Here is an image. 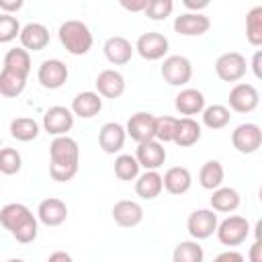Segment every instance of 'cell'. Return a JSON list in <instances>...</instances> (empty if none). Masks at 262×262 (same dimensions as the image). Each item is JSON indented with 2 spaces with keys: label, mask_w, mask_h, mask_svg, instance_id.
Instances as JSON below:
<instances>
[{
  "label": "cell",
  "mask_w": 262,
  "mask_h": 262,
  "mask_svg": "<svg viewBox=\"0 0 262 262\" xmlns=\"http://www.w3.org/2000/svg\"><path fill=\"white\" fill-rule=\"evenodd\" d=\"M182 4L190 10V12H201L203 8H207L211 4V0H182Z\"/></svg>",
  "instance_id": "obj_43"
},
{
  "label": "cell",
  "mask_w": 262,
  "mask_h": 262,
  "mask_svg": "<svg viewBox=\"0 0 262 262\" xmlns=\"http://www.w3.org/2000/svg\"><path fill=\"white\" fill-rule=\"evenodd\" d=\"M20 35V23L14 14H0V43H10Z\"/></svg>",
  "instance_id": "obj_39"
},
{
  "label": "cell",
  "mask_w": 262,
  "mask_h": 262,
  "mask_svg": "<svg viewBox=\"0 0 262 262\" xmlns=\"http://www.w3.org/2000/svg\"><path fill=\"white\" fill-rule=\"evenodd\" d=\"M135 158H137V162H139L141 168H145V170H158L166 162V147L158 139L141 141V143H137Z\"/></svg>",
  "instance_id": "obj_13"
},
{
  "label": "cell",
  "mask_w": 262,
  "mask_h": 262,
  "mask_svg": "<svg viewBox=\"0 0 262 262\" xmlns=\"http://www.w3.org/2000/svg\"><path fill=\"white\" fill-rule=\"evenodd\" d=\"M102 51H104V57H106L113 66H125L127 61H131L135 47L131 45L129 39H125V37H121V35H115V37H108V39L104 41Z\"/></svg>",
  "instance_id": "obj_17"
},
{
  "label": "cell",
  "mask_w": 262,
  "mask_h": 262,
  "mask_svg": "<svg viewBox=\"0 0 262 262\" xmlns=\"http://www.w3.org/2000/svg\"><path fill=\"white\" fill-rule=\"evenodd\" d=\"M162 190H164V182H162V174L158 170H145L143 174H137V178H135L137 196L151 201V199L160 196Z\"/></svg>",
  "instance_id": "obj_25"
},
{
  "label": "cell",
  "mask_w": 262,
  "mask_h": 262,
  "mask_svg": "<svg viewBox=\"0 0 262 262\" xmlns=\"http://www.w3.org/2000/svg\"><path fill=\"white\" fill-rule=\"evenodd\" d=\"M217 223H219V219L213 209H196L188 215L186 229L192 239H207L215 233Z\"/></svg>",
  "instance_id": "obj_7"
},
{
  "label": "cell",
  "mask_w": 262,
  "mask_h": 262,
  "mask_svg": "<svg viewBox=\"0 0 262 262\" xmlns=\"http://www.w3.org/2000/svg\"><path fill=\"white\" fill-rule=\"evenodd\" d=\"M119 4L129 12H143L145 0H119Z\"/></svg>",
  "instance_id": "obj_42"
},
{
  "label": "cell",
  "mask_w": 262,
  "mask_h": 262,
  "mask_svg": "<svg viewBox=\"0 0 262 262\" xmlns=\"http://www.w3.org/2000/svg\"><path fill=\"white\" fill-rule=\"evenodd\" d=\"M174 10V0H145L143 12L151 20H166Z\"/></svg>",
  "instance_id": "obj_38"
},
{
  "label": "cell",
  "mask_w": 262,
  "mask_h": 262,
  "mask_svg": "<svg viewBox=\"0 0 262 262\" xmlns=\"http://www.w3.org/2000/svg\"><path fill=\"white\" fill-rule=\"evenodd\" d=\"M49 174L55 182H68L78 174L80 168V147L76 139L68 135H57L49 145Z\"/></svg>",
  "instance_id": "obj_1"
},
{
  "label": "cell",
  "mask_w": 262,
  "mask_h": 262,
  "mask_svg": "<svg viewBox=\"0 0 262 262\" xmlns=\"http://www.w3.org/2000/svg\"><path fill=\"white\" fill-rule=\"evenodd\" d=\"M10 135L16 141H33L39 135V123L29 117H16L10 121Z\"/></svg>",
  "instance_id": "obj_32"
},
{
  "label": "cell",
  "mask_w": 262,
  "mask_h": 262,
  "mask_svg": "<svg viewBox=\"0 0 262 262\" xmlns=\"http://www.w3.org/2000/svg\"><path fill=\"white\" fill-rule=\"evenodd\" d=\"M209 29H211V20L201 12H184L174 18V31L182 37H199L205 35Z\"/></svg>",
  "instance_id": "obj_14"
},
{
  "label": "cell",
  "mask_w": 262,
  "mask_h": 262,
  "mask_svg": "<svg viewBox=\"0 0 262 262\" xmlns=\"http://www.w3.org/2000/svg\"><path fill=\"white\" fill-rule=\"evenodd\" d=\"M176 117H170V115H162V117H156V123H154V139H158L160 143H168L174 139V131H176Z\"/></svg>",
  "instance_id": "obj_36"
},
{
  "label": "cell",
  "mask_w": 262,
  "mask_h": 262,
  "mask_svg": "<svg viewBox=\"0 0 262 262\" xmlns=\"http://www.w3.org/2000/svg\"><path fill=\"white\" fill-rule=\"evenodd\" d=\"M260 59H262V51H256V53H254V59H252V70H254V76H256V78H262Z\"/></svg>",
  "instance_id": "obj_44"
},
{
  "label": "cell",
  "mask_w": 262,
  "mask_h": 262,
  "mask_svg": "<svg viewBox=\"0 0 262 262\" xmlns=\"http://www.w3.org/2000/svg\"><path fill=\"white\" fill-rule=\"evenodd\" d=\"M57 37H59V43L66 47V51L72 55H86L94 41L88 25L82 20H76V18L61 23Z\"/></svg>",
  "instance_id": "obj_3"
},
{
  "label": "cell",
  "mask_w": 262,
  "mask_h": 262,
  "mask_svg": "<svg viewBox=\"0 0 262 262\" xmlns=\"http://www.w3.org/2000/svg\"><path fill=\"white\" fill-rule=\"evenodd\" d=\"M217 262H244V256L239 252H233V250H227V252H221L217 254L215 258Z\"/></svg>",
  "instance_id": "obj_41"
},
{
  "label": "cell",
  "mask_w": 262,
  "mask_h": 262,
  "mask_svg": "<svg viewBox=\"0 0 262 262\" xmlns=\"http://www.w3.org/2000/svg\"><path fill=\"white\" fill-rule=\"evenodd\" d=\"M168 47H170L168 37L162 35V33H158V31L143 33V35L137 39V43H135V51H137L143 59H147V61H158V59H162V57L168 53Z\"/></svg>",
  "instance_id": "obj_9"
},
{
  "label": "cell",
  "mask_w": 262,
  "mask_h": 262,
  "mask_svg": "<svg viewBox=\"0 0 262 262\" xmlns=\"http://www.w3.org/2000/svg\"><path fill=\"white\" fill-rule=\"evenodd\" d=\"M162 182H164V188L170 194L180 196V194H184V192L190 190V186H192V174L184 166H172L162 176Z\"/></svg>",
  "instance_id": "obj_21"
},
{
  "label": "cell",
  "mask_w": 262,
  "mask_h": 262,
  "mask_svg": "<svg viewBox=\"0 0 262 262\" xmlns=\"http://www.w3.org/2000/svg\"><path fill=\"white\" fill-rule=\"evenodd\" d=\"M18 39L27 51H41L49 45V29L41 23H29L20 27Z\"/></svg>",
  "instance_id": "obj_19"
},
{
  "label": "cell",
  "mask_w": 262,
  "mask_h": 262,
  "mask_svg": "<svg viewBox=\"0 0 262 262\" xmlns=\"http://www.w3.org/2000/svg\"><path fill=\"white\" fill-rule=\"evenodd\" d=\"M246 39L250 45H262V6H254L246 14Z\"/></svg>",
  "instance_id": "obj_33"
},
{
  "label": "cell",
  "mask_w": 262,
  "mask_h": 262,
  "mask_svg": "<svg viewBox=\"0 0 262 262\" xmlns=\"http://www.w3.org/2000/svg\"><path fill=\"white\" fill-rule=\"evenodd\" d=\"M0 225L18 242L31 244L39 233L37 217L23 203H8L0 209Z\"/></svg>",
  "instance_id": "obj_2"
},
{
  "label": "cell",
  "mask_w": 262,
  "mask_h": 262,
  "mask_svg": "<svg viewBox=\"0 0 262 262\" xmlns=\"http://www.w3.org/2000/svg\"><path fill=\"white\" fill-rule=\"evenodd\" d=\"M37 80L47 90H57L68 82V66L61 59H45L39 66Z\"/></svg>",
  "instance_id": "obj_11"
},
{
  "label": "cell",
  "mask_w": 262,
  "mask_h": 262,
  "mask_svg": "<svg viewBox=\"0 0 262 262\" xmlns=\"http://www.w3.org/2000/svg\"><path fill=\"white\" fill-rule=\"evenodd\" d=\"M154 123H156V117L151 113L139 111V113H135V115L129 117V121L125 125V131L137 143L149 141V139H154Z\"/></svg>",
  "instance_id": "obj_16"
},
{
  "label": "cell",
  "mask_w": 262,
  "mask_h": 262,
  "mask_svg": "<svg viewBox=\"0 0 262 262\" xmlns=\"http://www.w3.org/2000/svg\"><path fill=\"white\" fill-rule=\"evenodd\" d=\"M23 4H25V0H0V10H4L8 14H14L23 8Z\"/></svg>",
  "instance_id": "obj_40"
},
{
  "label": "cell",
  "mask_w": 262,
  "mask_h": 262,
  "mask_svg": "<svg viewBox=\"0 0 262 262\" xmlns=\"http://www.w3.org/2000/svg\"><path fill=\"white\" fill-rule=\"evenodd\" d=\"M37 219L47 227H57L68 219V205L61 199L49 196L39 203L37 207Z\"/></svg>",
  "instance_id": "obj_15"
},
{
  "label": "cell",
  "mask_w": 262,
  "mask_h": 262,
  "mask_svg": "<svg viewBox=\"0 0 262 262\" xmlns=\"http://www.w3.org/2000/svg\"><path fill=\"white\" fill-rule=\"evenodd\" d=\"M201 117H203V125H205L207 129H213V131L227 127V125H229V119H231L229 108L223 106V104L205 106V108L201 111Z\"/></svg>",
  "instance_id": "obj_30"
},
{
  "label": "cell",
  "mask_w": 262,
  "mask_h": 262,
  "mask_svg": "<svg viewBox=\"0 0 262 262\" xmlns=\"http://www.w3.org/2000/svg\"><path fill=\"white\" fill-rule=\"evenodd\" d=\"M23 158L14 147H2L0 149V172L6 176H14L20 172Z\"/></svg>",
  "instance_id": "obj_37"
},
{
  "label": "cell",
  "mask_w": 262,
  "mask_h": 262,
  "mask_svg": "<svg viewBox=\"0 0 262 262\" xmlns=\"http://www.w3.org/2000/svg\"><path fill=\"white\" fill-rule=\"evenodd\" d=\"M201 125L192 117H182L176 121V131H174V143L180 147H190L201 139Z\"/></svg>",
  "instance_id": "obj_26"
},
{
  "label": "cell",
  "mask_w": 262,
  "mask_h": 262,
  "mask_svg": "<svg viewBox=\"0 0 262 262\" xmlns=\"http://www.w3.org/2000/svg\"><path fill=\"white\" fill-rule=\"evenodd\" d=\"M162 78L170 86H184L192 78V63L184 55H168L162 63Z\"/></svg>",
  "instance_id": "obj_5"
},
{
  "label": "cell",
  "mask_w": 262,
  "mask_h": 262,
  "mask_svg": "<svg viewBox=\"0 0 262 262\" xmlns=\"http://www.w3.org/2000/svg\"><path fill=\"white\" fill-rule=\"evenodd\" d=\"M27 86V78L20 74H14L6 68H2L0 72V94L6 98H16L18 94H23Z\"/></svg>",
  "instance_id": "obj_31"
},
{
  "label": "cell",
  "mask_w": 262,
  "mask_h": 262,
  "mask_svg": "<svg viewBox=\"0 0 262 262\" xmlns=\"http://www.w3.org/2000/svg\"><path fill=\"white\" fill-rule=\"evenodd\" d=\"M96 90L100 96L104 98H121L123 92H125V78L121 72L117 70H102L98 76H96Z\"/></svg>",
  "instance_id": "obj_20"
},
{
  "label": "cell",
  "mask_w": 262,
  "mask_h": 262,
  "mask_svg": "<svg viewBox=\"0 0 262 262\" xmlns=\"http://www.w3.org/2000/svg\"><path fill=\"white\" fill-rule=\"evenodd\" d=\"M239 192L229 186H217L211 194V209L217 213H233L239 207Z\"/></svg>",
  "instance_id": "obj_27"
},
{
  "label": "cell",
  "mask_w": 262,
  "mask_h": 262,
  "mask_svg": "<svg viewBox=\"0 0 262 262\" xmlns=\"http://www.w3.org/2000/svg\"><path fill=\"white\" fill-rule=\"evenodd\" d=\"M231 143L239 154H256L262 145V129L256 123H242L233 129Z\"/></svg>",
  "instance_id": "obj_8"
},
{
  "label": "cell",
  "mask_w": 262,
  "mask_h": 262,
  "mask_svg": "<svg viewBox=\"0 0 262 262\" xmlns=\"http://www.w3.org/2000/svg\"><path fill=\"white\" fill-rule=\"evenodd\" d=\"M223 178H225V172H223L221 162H217V160L205 162L201 166V170H199V184L203 188H207V190H213V188L221 186Z\"/></svg>",
  "instance_id": "obj_28"
},
{
  "label": "cell",
  "mask_w": 262,
  "mask_h": 262,
  "mask_svg": "<svg viewBox=\"0 0 262 262\" xmlns=\"http://www.w3.org/2000/svg\"><path fill=\"white\" fill-rule=\"evenodd\" d=\"M258 102H260V94L252 84L239 82L229 90V108L235 113H242V115L252 113L256 111Z\"/></svg>",
  "instance_id": "obj_10"
},
{
  "label": "cell",
  "mask_w": 262,
  "mask_h": 262,
  "mask_svg": "<svg viewBox=\"0 0 262 262\" xmlns=\"http://www.w3.org/2000/svg\"><path fill=\"white\" fill-rule=\"evenodd\" d=\"M4 68L14 72V74H20L25 78H29V72H31V55L25 47H14V49H8L6 55H4Z\"/></svg>",
  "instance_id": "obj_29"
},
{
  "label": "cell",
  "mask_w": 262,
  "mask_h": 262,
  "mask_svg": "<svg viewBox=\"0 0 262 262\" xmlns=\"http://www.w3.org/2000/svg\"><path fill=\"white\" fill-rule=\"evenodd\" d=\"M57 260H61V262H72V256L66 254V252H53V254H49V262H57Z\"/></svg>",
  "instance_id": "obj_45"
},
{
  "label": "cell",
  "mask_w": 262,
  "mask_h": 262,
  "mask_svg": "<svg viewBox=\"0 0 262 262\" xmlns=\"http://www.w3.org/2000/svg\"><path fill=\"white\" fill-rule=\"evenodd\" d=\"M174 106L180 115L184 117H192V115H201V111L205 108V96L201 90L196 88H184L176 94Z\"/></svg>",
  "instance_id": "obj_24"
},
{
  "label": "cell",
  "mask_w": 262,
  "mask_h": 262,
  "mask_svg": "<svg viewBox=\"0 0 262 262\" xmlns=\"http://www.w3.org/2000/svg\"><path fill=\"white\" fill-rule=\"evenodd\" d=\"M102 108V98L98 92L86 90V92H78L72 100V113L78 115L80 119H92L100 113Z\"/></svg>",
  "instance_id": "obj_23"
},
{
  "label": "cell",
  "mask_w": 262,
  "mask_h": 262,
  "mask_svg": "<svg viewBox=\"0 0 262 262\" xmlns=\"http://www.w3.org/2000/svg\"><path fill=\"white\" fill-rule=\"evenodd\" d=\"M215 233H217V239L223 246L235 248V246L244 244L246 237L250 235V223L242 215H229L227 219H223L221 223H217Z\"/></svg>",
  "instance_id": "obj_4"
},
{
  "label": "cell",
  "mask_w": 262,
  "mask_h": 262,
  "mask_svg": "<svg viewBox=\"0 0 262 262\" xmlns=\"http://www.w3.org/2000/svg\"><path fill=\"white\" fill-rule=\"evenodd\" d=\"M205 252L199 246V239H188V242H180L172 254L174 262H203Z\"/></svg>",
  "instance_id": "obj_35"
},
{
  "label": "cell",
  "mask_w": 262,
  "mask_h": 262,
  "mask_svg": "<svg viewBox=\"0 0 262 262\" xmlns=\"http://www.w3.org/2000/svg\"><path fill=\"white\" fill-rule=\"evenodd\" d=\"M248 72V63L246 57L237 51H227L221 53L215 61V74L223 80V82H237L246 76Z\"/></svg>",
  "instance_id": "obj_6"
},
{
  "label": "cell",
  "mask_w": 262,
  "mask_h": 262,
  "mask_svg": "<svg viewBox=\"0 0 262 262\" xmlns=\"http://www.w3.org/2000/svg\"><path fill=\"white\" fill-rule=\"evenodd\" d=\"M139 162H137V158L135 156H131V154H121V156H117L115 158V176L119 178V180H135L137 178V174H139Z\"/></svg>",
  "instance_id": "obj_34"
},
{
  "label": "cell",
  "mask_w": 262,
  "mask_h": 262,
  "mask_svg": "<svg viewBox=\"0 0 262 262\" xmlns=\"http://www.w3.org/2000/svg\"><path fill=\"white\" fill-rule=\"evenodd\" d=\"M74 127V113L66 106H49L43 115V129L49 135H68V131Z\"/></svg>",
  "instance_id": "obj_12"
},
{
  "label": "cell",
  "mask_w": 262,
  "mask_h": 262,
  "mask_svg": "<svg viewBox=\"0 0 262 262\" xmlns=\"http://www.w3.org/2000/svg\"><path fill=\"white\" fill-rule=\"evenodd\" d=\"M143 219V209L135 201H119L113 207V221L119 227H135Z\"/></svg>",
  "instance_id": "obj_22"
},
{
  "label": "cell",
  "mask_w": 262,
  "mask_h": 262,
  "mask_svg": "<svg viewBox=\"0 0 262 262\" xmlns=\"http://www.w3.org/2000/svg\"><path fill=\"white\" fill-rule=\"evenodd\" d=\"M250 260L252 262H262V256H260V239L254 242L252 246V254H250Z\"/></svg>",
  "instance_id": "obj_46"
},
{
  "label": "cell",
  "mask_w": 262,
  "mask_h": 262,
  "mask_svg": "<svg viewBox=\"0 0 262 262\" xmlns=\"http://www.w3.org/2000/svg\"><path fill=\"white\" fill-rule=\"evenodd\" d=\"M125 137L127 131L121 123H104L98 131V145L104 154H117L121 151V147L125 145Z\"/></svg>",
  "instance_id": "obj_18"
}]
</instances>
